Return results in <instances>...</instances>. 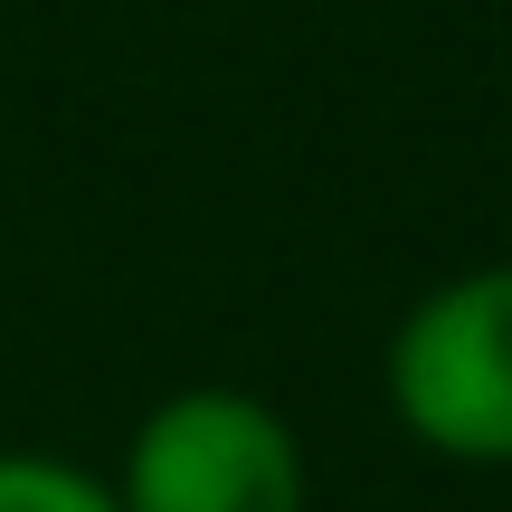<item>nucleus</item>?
I'll return each mask as SVG.
<instances>
[{
    "label": "nucleus",
    "instance_id": "7ed1b4c3",
    "mask_svg": "<svg viewBox=\"0 0 512 512\" xmlns=\"http://www.w3.org/2000/svg\"><path fill=\"white\" fill-rule=\"evenodd\" d=\"M0 512H124V503H114V475H95L76 456L0 446Z\"/></svg>",
    "mask_w": 512,
    "mask_h": 512
},
{
    "label": "nucleus",
    "instance_id": "f03ea898",
    "mask_svg": "<svg viewBox=\"0 0 512 512\" xmlns=\"http://www.w3.org/2000/svg\"><path fill=\"white\" fill-rule=\"evenodd\" d=\"M114 503L124 512H313V465L275 399L200 380V389H171L124 437Z\"/></svg>",
    "mask_w": 512,
    "mask_h": 512
},
{
    "label": "nucleus",
    "instance_id": "f257e3e1",
    "mask_svg": "<svg viewBox=\"0 0 512 512\" xmlns=\"http://www.w3.org/2000/svg\"><path fill=\"white\" fill-rule=\"evenodd\" d=\"M380 399L408 446L446 465H512V256L456 266L389 323Z\"/></svg>",
    "mask_w": 512,
    "mask_h": 512
}]
</instances>
